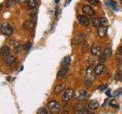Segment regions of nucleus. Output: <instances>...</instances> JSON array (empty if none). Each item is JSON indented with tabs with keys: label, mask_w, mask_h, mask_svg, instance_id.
<instances>
[{
	"label": "nucleus",
	"mask_w": 122,
	"mask_h": 114,
	"mask_svg": "<svg viewBox=\"0 0 122 114\" xmlns=\"http://www.w3.org/2000/svg\"><path fill=\"white\" fill-rule=\"evenodd\" d=\"M101 51V48L99 46L96 45V44H94L92 47H91V53L92 55H98L99 52Z\"/></svg>",
	"instance_id": "13"
},
{
	"label": "nucleus",
	"mask_w": 122,
	"mask_h": 114,
	"mask_svg": "<svg viewBox=\"0 0 122 114\" xmlns=\"http://www.w3.org/2000/svg\"><path fill=\"white\" fill-rule=\"evenodd\" d=\"M64 89H65V85H63V84H60V85H58L55 87L54 90H53V92H54V94H58L62 92V91H63Z\"/></svg>",
	"instance_id": "14"
},
{
	"label": "nucleus",
	"mask_w": 122,
	"mask_h": 114,
	"mask_svg": "<svg viewBox=\"0 0 122 114\" xmlns=\"http://www.w3.org/2000/svg\"><path fill=\"white\" fill-rule=\"evenodd\" d=\"M88 47H89V46H88V43L86 42H84L82 43V52H87L88 50Z\"/></svg>",
	"instance_id": "30"
},
{
	"label": "nucleus",
	"mask_w": 122,
	"mask_h": 114,
	"mask_svg": "<svg viewBox=\"0 0 122 114\" xmlns=\"http://www.w3.org/2000/svg\"><path fill=\"white\" fill-rule=\"evenodd\" d=\"M86 35L85 33H79L72 40V45L79 46L80 44H82L86 41Z\"/></svg>",
	"instance_id": "2"
},
{
	"label": "nucleus",
	"mask_w": 122,
	"mask_h": 114,
	"mask_svg": "<svg viewBox=\"0 0 122 114\" xmlns=\"http://www.w3.org/2000/svg\"><path fill=\"white\" fill-rule=\"evenodd\" d=\"M71 2V0H67V2H66V3L65 4V6H67L69 4H70Z\"/></svg>",
	"instance_id": "38"
},
{
	"label": "nucleus",
	"mask_w": 122,
	"mask_h": 114,
	"mask_svg": "<svg viewBox=\"0 0 122 114\" xmlns=\"http://www.w3.org/2000/svg\"><path fill=\"white\" fill-rule=\"evenodd\" d=\"M109 106H112V107H114V108H117V106L114 104V101H111V102H109Z\"/></svg>",
	"instance_id": "35"
},
{
	"label": "nucleus",
	"mask_w": 122,
	"mask_h": 114,
	"mask_svg": "<svg viewBox=\"0 0 122 114\" xmlns=\"http://www.w3.org/2000/svg\"><path fill=\"white\" fill-rule=\"evenodd\" d=\"M92 24L94 27H95V28H98V27L102 26V24L100 22V18H94L92 20Z\"/></svg>",
	"instance_id": "20"
},
{
	"label": "nucleus",
	"mask_w": 122,
	"mask_h": 114,
	"mask_svg": "<svg viewBox=\"0 0 122 114\" xmlns=\"http://www.w3.org/2000/svg\"><path fill=\"white\" fill-rule=\"evenodd\" d=\"M118 52H119V54L122 56V47H121L119 49H118Z\"/></svg>",
	"instance_id": "37"
},
{
	"label": "nucleus",
	"mask_w": 122,
	"mask_h": 114,
	"mask_svg": "<svg viewBox=\"0 0 122 114\" xmlns=\"http://www.w3.org/2000/svg\"><path fill=\"white\" fill-rule=\"evenodd\" d=\"M2 4H0V11H2Z\"/></svg>",
	"instance_id": "40"
},
{
	"label": "nucleus",
	"mask_w": 122,
	"mask_h": 114,
	"mask_svg": "<svg viewBox=\"0 0 122 114\" xmlns=\"http://www.w3.org/2000/svg\"><path fill=\"white\" fill-rule=\"evenodd\" d=\"M21 50H22V46H21V44H18H18L15 47V49H14L15 52L18 53V52H20Z\"/></svg>",
	"instance_id": "26"
},
{
	"label": "nucleus",
	"mask_w": 122,
	"mask_h": 114,
	"mask_svg": "<svg viewBox=\"0 0 122 114\" xmlns=\"http://www.w3.org/2000/svg\"><path fill=\"white\" fill-rule=\"evenodd\" d=\"M106 94H107V96H108V97H112V94H111V91H110L109 90L106 91Z\"/></svg>",
	"instance_id": "36"
},
{
	"label": "nucleus",
	"mask_w": 122,
	"mask_h": 114,
	"mask_svg": "<svg viewBox=\"0 0 122 114\" xmlns=\"http://www.w3.org/2000/svg\"><path fill=\"white\" fill-rule=\"evenodd\" d=\"M104 53H105V55L106 56L107 58H111V57L112 56V49H111L110 47H107L105 49Z\"/></svg>",
	"instance_id": "21"
},
{
	"label": "nucleus",
	"mask_w": 122,
	"mask_h": 114,
	"mask_svg": "<svg viewBox=\"0 0 122 114\" xmlns=\"http://www.w3.org/2000/svg\"><path fill=\"white\" fill-rule=\"evenodd\" d=\"M114 79L117 81H122V74L121 71H117L115 74H114Z\"/></svg>",
	"instance_id": "23"
},
{
	"label": "nucleus",
	"mask_w": 122,
	"mask_h": 114,
	"mask_svg": "<svg viewBox=\"0 0 122 114\" xmlns=\"http://www.w3.org/2000/svg\"><path fill=\"white\" fill-rule=\"evenodd\" d=\"M107 30H108V26H100L97 28V33L98 37H105L107 35Z\"/></svg>",
	"instance_id": "7"
},
{
	"label": "nucleus",
	"mask_w": 122,
	"mask_h": 114,
	"mask_svg": "<svg viewBox=\"0 0 122 114\" xmlns=\"http://www.w3.org/2000/svg\"><path fill=\"white\" fill-rule=\"evenodd\" d=\"M105 5L107 6H108V7H112L113 9L114 10H116V11L118 10L117 8H116V3L114 2L113 0H108V1H106L105 2Z\"/></svg>",
	"instance_id": "18"
},
{
	"label": "nucleus",
	"mask_w": 122,
	"mask_h": 114,
	"mask_svg": "<svg viewBox=\"0 0 122 114\" xmlns=\"http://www.w3.org/2000/svg\"><path fill=\"white\" fill-rule=\"evenodd\" d=\"M2 33L4 34V35L10 37L11 36V34L13 33V28L9 23H4L2 24Z\"/></svg>",
	"instance_id": "4"
},
{
	"label": "nucleus",
	"mask_w": 122,
	"mask_h": 114,
	"mask_svg": "<svg viewBox=\"0 0 122 114\" xmlns=\"http://www.w3.org/2000/svg\"><path fill=\"white\" fill-rule=\"evenodd\" d=\"M121 2H122V0H121Z\"/></svg>",
	"instance_id": "44"
},
{
	"label": "nucleus",
	"mask_w": 122,
	"mask_h": 114,
	"mask_svg": "<svg viewBox=\"0 0 122 114\" xmlns=\"http://www.w3.org/2000/svg\"><path fill=\"white\" fill-rule=\"evenodd\" d=\"M74 95V90L72 88H68L64 91L63 95V100L64 101H69L72 98Z\"/></svg>",
	"instance_id": "5"
},
{
	"label": "nucleus",
	"mask_w": 122,
	"mask_h": 114,
	"mask_svg": "<svg viewBox=\"0 0 122 114\" xmlns=\"http://www.w3.org/2000/svg\"><path fill=\"white\" fill-rule=\"evenodd\" d=\"M48 107L53 114H56L60 110V104L57 101L52 100L48 103Z\"/></svg>",
	"instance_id": "3"
},
{
	"label": "nucleus",
	"mask_w": 122,
	"mask_h": 114,
	"mask_svg": "<svg viewBox=\"0 0 122 114\" xmlns=\"http://www.w3.org/2000/svg\"><path fill=\"white\" fill-rule=\"evenodd\" d=\"M24 27L28 30L31 29L33 27H34V23L32 21H27L25 24H24Z\"/></svg>",
	"instance_id": "24"
},
{
	"label": "nucleus",
	"mask_w": 122,
	"mask_h": 114,
	"mask_svg": "<svg viewBox=\"0 0 122 114\" xmlns=\"http://www.w3.org/2000/svg\"><path fill=\"white\" fill-rule=\"evenodd\" d=\"M37 7L36 8H32V9H28V13L30 15H34V14H35L37 13Z\"/></svg>",
	"instance_id": "28"
},
{
	"label": "nucleus",
	"mask_w": 122,
	"mask_h": 114,
	"mask_svg": "<svg viewBox=\"0 0 122 114\" xmlns=\"http://www.w3.org/2000/svg\"><path fill=\"white\" fill-rule=\"evenodd\" d=\"M104 65L103 64H98V66L95 68V74L96 75H99V74H101L102 73V71L103 70H104Z\"/></svg>",
	"instance_id": "16"
},
{
	"label": "nucleus",
	"mask_w": 122,
	"mask_h": 114,
	"mask_svg": "<svg viewBox=\"0 0 122 114\" xmlns=\"http://www.w3.org/2000/svg\"><path fill=\"white\" fill-rule=\"evenodd\" d=\"M31 47H32V44H31V43H30V41H28V42H27V43L25 44V46H24V48H25V50L28 51V50H30V48H31Z\"/></svg>",
	"instance_id": "27"
},
{
	"label": "nucleus",
	"mask_w": 122,
	"mask_h": 114,
	"mask_svg": "<svg viewBox=\"0 0 122 114\" xmlns=\"http://www.w3.org/2000/svg\"><path fill=\"white\" fill-rule=\"evenodd\" d=\"M15 1H11V0H9V2H8V3H7V6L8 7H11V6H12L13 5H15Z\"/></svg>",
	"instance_id": "34"
},
{
	"label": "nucleus",
	"mask_w": 122,
	"mask_h": 114,
	"mask_svg": "<svg viewBox=\"0 0 122 114\" xmlns=\"http://www.w3.org/2000/svg\"><path fill=\"white\" fill-rule=\"evenodd\" d=\"M23 1H28V0H23Z\"/></svg>",
	"instance_id": "43"
},
{
	"label": "nucleus",
	"mask_w": 122,
	"mask_h": 114,
	"mask_svg": "<svg viewBox=\"0 0 122 114\" xmlns=\"http://www.w3.org/2000/svg\"><path fill=\"white\" fill-rule=\"evenodd\" d=\"M86 1H88L91 4H92V5H97L98 3V0H86Z\"/></svg>",
	"instance_id": "32"
},
{
	"label": "nucleus",
	"mask_w": 122,
	"mask_h": 114,
	"mask_svg": "<svg viewBox=\"0 0 122 114\" xmlns=\"http://www.w3.org/2000/svg\"><path fill=\"white\" fill-rule=\"evenodd\" d=\"M16 58L13 56H9L8 55L7 56H5V62L9 65V66H13L15 63H16Z\"/></svg>",
	"instance_id": "9"
},
{
	"label": "nucleus",
	"mask_w": 122,
	"mask_h": 114,
	"mask_svg": "<svg viewBox=\"0 0 122 114\" xmlns=\"http://www.w3.org/2000/svg\"><path fill=\"white\" fill-rule=\"evenodd\" d=\"M100 22L102 26H107L108 24V21L106 18H100Z\"/></svg>",
	"instance_id": "25"
},
{
	"label": "nucleus",
	"mask_w": 122,
	"mask_h": 114,
	"mask_svg": "<svg viewBox=\"0 0 122 114\" xmlns=\"http://www.w3.org/2000/svg\"><path fill=\"white\" fill-rule=\"evenodd\" d=\"M87 97H88V93L84 90L78 91V93L76 95V99L79 101L85 100L87 99Z\"/></svg>",
	"instance_id": "6"
},
{
	"label": "nucleus",
	"mask_w": 122,
	"mask_h": 114,
	"mask_svg": "<svg viewBox=\"0 0 122 114\" xmlns=\"http://www.w3.org/2000/svg\"><path fill=\"white\" fill-rule=\"evenodd\" d=\"M78 20L80 24L83 26H88L89 24V18L86 15H79V16H78Z\"/></svg>",
	"instance_id": "10"
},
{
	"label": "nucleus",
	"mask_w": 122,
	"mask_h": 114,
	"mask_svg": "<svg viewBox=\"0 0 122 114\" xmlns=\"http://www.w3.org/2000/svg\"><path fill=\"white\" fill-rule=\"evenodd\" d=\"M76 114H88V112L82 106L79 105L76 107Z\"/></svg>",
	"instance_id": "17"
},
{
	"label": "nucleus",
	"mask_w": 122,
	"mask_h": 114,
	"mask_svg": "<svg viewBox=\"0 0 122 114\" xmlns=\"http://www.w3.org/2000/svg\"><path fill=\"white\" fill-rule=\"evenodd\" d=\"M95 75L96 74H95V69L93 68L92 66H89V67H87L86 71V85H88L89 87L91 86Z\"/></svg>",
	"instance_id": "1"
},
{
	"label": "nucleus",
	"mask_w": 122,
	"mask_h": 114,
	"mask_svg": "<svg viewBox=\"0 0 122 114\" xmlns=\"http://www.w3.org/2000/svg\"><path fill=\"white\" fill-rule=\"evenodd\" d=\"M60 1V0H55V2H56V3H59Z\"/></svg>",
	"instance_id": "41"
},
{
	"label": "nucleus",
	"mask_w": 122,
	"mask_h": 114,
	"mask_svg": "<svg viewBox=\"0 0 122 114\" xmlns=\"http://www.w3.org/2000/svg\"><path fill=\"white\" fill-rule=\"evenodd\" d=\"M106 56L105 55V53H101L98 56V62L100 64H103L106 61Z\"/></svg>",
	"instance_id": "22"
},
{
	"label": "nucleus",
	"mask_w": 122,
	"mask_h": 114,
	"mask_svg": "<svg viewBox=\"0 0 122 114\" xmlns=\"http://www.w3.org/2000/svg\"><path fill=\"white\" fill-rule=\"evenodd\" d=\"M71 62V59L70 56H66L62 62V66H69Z\"/></svg>",
	"instance_id": "19"
},
{
	"label": "nucleus",
	"mask_w": 122,
	"mask_h": 114,
	"mask_svg": "<svg viewBox=\"0 0 122 114\" xmlns=\"http://www.w3.org/2000/svg\"><path fill=\"white\" fill-rule=\"evenodd\" d=\"M37 114H48V112L46 108H41L38 109V112H37Z\"/></svg>",
	"instance_id": "29"
},
{
	"label": "nucleus",
	"mask_w": 122,
	"mask_h": 114,
	"mask_svg": "<svg viewBox=\"0 0 122 114\" xmlns=\"http://www.w3.org/2000/svg\"><path fill=\"white\" fill-rule=\"evenodd\" d=\"M122 94V88H118L114 92V97H118Z\"/></svg>",
	"instance_id": "31"
},
{
	"label": "nucleus",
	"mask_w": 122,
	"mask_h": 114,
	"mask_svg": "<svg viewBox=\"0 0 122 114\" xmlns=\"http://www.w3.org/2000/svg\"><path fill=\"white\" fill-rule=\"evenodd\" d=\"M106 88H107V85H101L98 87V90L101 91H104Z\"/></svg>",
	"instance_id": "33"
},
{
	"label": "nucleus",
	"mask_w": 122,
	"mask_h": 114,
	"mask_svg": "<svg viewBox=\"0 0 122 114\" xmlns=\"http://www.w3.org/2000/svg\"><path fill=\"white\" fill-rule=\"evenodd\" d=\"M82 12L87 15H89V16H92V15H94V14H95L94 10L92 9L91 6L88 5H85L82 7Z\"/></svg>",
	"instance_id": "8"
},
{
	"label": "nucleus",
	"mask_w": 122,
	"mask_h": 114,
	"mask_svg": "<svg viewBox=\"0 0 122 114\" xmlns=\"http://www.w3.org/2000/svg\"><path fill=\"white\" fill-rule=\"evenodd\" d=\"M2 24L0 23V30H2Z\"/></svg>",
	"instance_id": "42"
},
{
	"label": "nucleus",
	"mask_w": 122,
	"mask_h": 114,
	"mask_svg": "<svg viewBox=\"0 0 122 114\" xmlns=\"http://www.w3.org/2000/svg\"><path fill=\"white\" fill-rule=\"evenodd\" d=\"M61 114H69V113L68 112H66V111H63L62 113H61Z\"/></svg>",
	"instance_id": "39"
},
{
	"label": "nucleus",
	"mask_w": 122,
	"mask_h": 114,
	"mask_svg": "<svg viewBox=\"0 0 122 114\" xmlns=\"http://www.w3.org/2000/svg\"><path fill=\"white\" fill-rule=\"evenodd\" d=\"M98 106H99L98 102L95 100H92L89 103V107L92 109H96L98 108Z\"/></svg>",
	"instance_id": "15"
},
{
	"label": "nucleus",
	"mask_w": 122,
	"mask_h": 114,
	"mask_svg": "<svg viewBox=\"0 0 122 114\" xmlns=\"http://www.w3.org/2000/svg\"><path fill=\"white\" fill-rule=\"evenodd\" d=\"M10 52V48L8 46H3L0 50V56H7Z\"/></svg>",
	"instance_id": "12"
},
{
	"label": "nucleus",
	"mask_w": 122,
	"mask_h": 114,
	"mask_svg": "<svg viewBox=\"0 0 122 114\" xmlns=\"http://www.w3.org/2000/svg\"><path fill=\"white\" fill-rule=\"evenodd\" d=\"M69 71V66H61V68L59 70L57 76L58 77H63L64 75H66V73Z\"/></svg>",
	"instance_id": "11"
}]
</instances>
